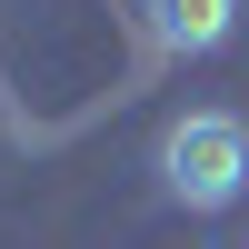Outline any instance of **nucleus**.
<instances>
[{
    "label": "nucleus",
    "mask_w": 249,
    "mask_h": 249,
    "mask_svg": "<svg viewBox=\"0 0 249 249\" xmlns=\"http://www.w3.org/2000/svg\"><path fill=\"white\" fill-rule=\"evenodd\" d=\"M140 30H150V50L199 60V50H219L239 30V0H140Z\"/></svg>",
    "instance_id": "obj_2"
},
{
    "label": "nucleus",
    "mask_w": 249,
    "mask_h": 249,
    "mask_svg": "<svg viewBox=\"0 0 249 249\" xmlns=\"http://www.w3.org/2000/svg\"><path fill=\"white\" fill-rule=\"evenodd\" d=\"M160 190L179 199V210H239L249 190V120L239 110H190L170 140H160Z\"/></svg>",
    "instance_id": "obj_1"
}]
</instances>
